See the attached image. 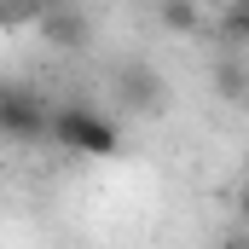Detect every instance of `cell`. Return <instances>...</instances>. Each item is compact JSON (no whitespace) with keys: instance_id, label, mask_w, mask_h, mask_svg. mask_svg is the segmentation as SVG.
<instances>
[{"instance_id":"6da1fadb","label":"cell","mask_w":249,"mask_h":249,"mask_svg":"<svg viewBox=\"0 0 249 249\" xmlns=\"http://www.w3.org/2000/svg\"><path fill=\"white\" fill-rule=\"evenodd\" d=\"M53 145L75 151V157H116L122 127L105 110H93L87 99H64V105H53Z\"/></svg>"},{"instance_id":"7a4b0ae2","label":"cell","mask_w":249,"mask_h":249,"mask_svg":"<svg viewBox=\"0 0 249 249\" xmlns=\"http://www.w3.org/2000/svg\"><path fill=\"white\" fill-rule=\"evenodd\" d=\"M0 139L6 145H41L53 139V105L35 81L0 75Z\"/></svg>"},{"instance_id":"3957f363","label":"cell","mask_w":249,"mask_h":249,"mask_svg":"<svg viewBox=\"0 0 249 249\" xmlns=\"http://www.w3.org/2000/svg\"><path fill=\"white\" fill-rule=\"evenodd\" d=\"M116 93H122V105L127 110H162L168 105V75L157 70V64H145V58H127L116 64Z\"/></svg>"},{"instance_id":"277c9868","label":"cell","mask_w":249,"mask_h":249,"mask_svg":"<svg viewBox=\"0 0 249 249\" xmlns=\"http://www.w3.org/2000/svg\"><path fill=\"white\" fill-rule=\"evenodd\" d=\"M35 29L53 47H64V53H87V41H93V18H87L81 0H47V12H41Z\"/></svg>"},{"instance_id":"5b68a950","label":"cell","mask_w":249,"mask_h":249,"mask_svg":"<svg viewBox=\"0 0 249 249\" xmlns=\"http://www.w3.org/2000/svg\"><path fill=\"white\" fill-rule=\"evenodd\" d=\"M214 93H220L226 105H244V99H249V64L238 58V53L214 64Z\"/></svg>"},{"instance_id":"8992f818","label":"cell","mask_w":249,"mask_h":249,"mask_svg":"<svg viewBox=\"0 0 249 249\" xmlns=\"http://www.w3.org/2000/svg\"><path fill=\"white\" fill-rule=\"evenodd\" d=\"M157 18H162V29H174V35H197V29H203V6H197V0H162Z\"/></svg>"},{"instance_id":"52a82bcc","label":"cell","mask_w":249,"mask_h":249,"mask_svg":"<svg viewBox=\"0 0 249 249\" xmlns=\"http://www.w3.org/2000/svg\"><path fill=\"white\" fill-rule=\"evenodd\" d=\"M41 12H47V0H0V29H6V35L35 29V23H41Z\"/></svg>"},{"instance_id":"ba28073f","label":"cell","mask_w":249,"mask_h":249,"mask_svg":"<svg viewBox=\"0 0 249 249\" xmlns=\"http://www.w3.org/2000/svg\"><path fill=\"white\" fill-rule=\"evenodd\" d=\"M220 35L232 47H249V0H226V18H220Z\"/></svg>"},{"instance_id":"9c48e42d","label":"cell","mask_w":249,"mask_h":249,"mask_svg":"<svg viewBox=\"0 0 249 249\" xmlns=\"http://www.w3.org/2000/svg\"><path fill=\"white\" fill-rule=\"evenodd\" d=\"M220 249H249V226H232V232L220 238Z\"/></svg>"},{"instance_id":"30bf717a","label":"cell","mask_w":249,"mask_h":249,"mask_svg":"<svg viewBox=\"0 0 249 249\" xmlns=\"http://www.w3.org/2000/svg\"><path fill=\"white\" fill-rule=\"evenodd\" d=\"M232 209H238V220L249 226V186H238V197H232Z\"/></svg>"}]
</instances>
